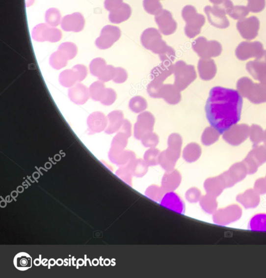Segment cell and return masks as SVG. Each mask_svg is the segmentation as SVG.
Instances as JSON below:
<instances>
[{
	"label": "cell",
	"instance_id": "cb8c5ba5",
	"mask_svg": "<svg viewBox=\"0 0 266 278\" xmlns=\"http://www.w3.org/2000/svg\"><path fill=\"white\" fill-rule=\"evenodd\" d=\"M6 201L8 203H10L12 201V199H11V196H10L9 195H8L6 197Z\"/></svg>",
	"mask_w": 266,
	"mask_h": 278
},
{
	"label": "cell",
	"instance_id": "7c38bea8",
	"mask_svg": "<svg viewBox=\"0 0 266 278\" xmlns=\"http://www.w3.org/2000/svg\"><path fill=\"white\" fill-rule=\"evenodd\" d=\"M142 143L146 147H155L159 143V138L156 134L152 132L146 134L141 139Z\"/></svg>",
	"mask_w": 266,
	"mask_h": 278
},
{
	"label": "cell",
	"instance_id": "7402d4cb",
	"mask_svg": "<svg viewBox=\"0 0 266 278\" xmlns=\"http://www.w3.org/2000/svg\"><path fill=\"white\" fill-rule=\"evenodd\" d=\"M92 264H93L94 266H98L99 264V261L97 259H94L93 261H92Z\"/></svg>",
	"mask_w": 266,
	"mask_h": 278
},
{
	"label": "cell",
	"instance_id": "277c9868",
	"mask_svg": "<svg viewBox=\"0 0 266 278\" xmlns=\"http://www.w3.org/2000/svg\"><path fill=\"white\" fill-rule=\"evenodd\" d=\"M242 210L238 205H230L226 209L219 210L214 218L216 222L222 225H227L235 222L241 218Z\"/></svg>",
	"mask_w": 266,
	"mask_h": 278
},
{
	"label": "cell",
	"instance_id": "9a60e30c",
	"mask_svg": "<svg viewBox=\"0 0 266 278\" xmlns=\"http://www.w3.org/2000/svg\"><path fill=\"white\" fill-rule=\"evenodd\" d=\"M77 264L79 266H83L84 264V261L82 259H79L78 261H77Z\"/></svg>",
	"mask_w": 266,
	"mask_h": 278
},
{
	"label": "cell",
	"instance_id": "8fae6325",
	"mask_svg": "<svg viewBox=\"0 0 266 278\" xmlns=\"http://www.w3.org/2000/svg\"><path fill=\"white\" fill-rule=\"evenodd\" d=\"M131 110L138 113L144 111L147 108V103L144 97L135 96L132 98L130 103Z\"/></svg>",
	"mask_w": 266,
	"mask_h": 278
},
{
	"label": "cell",
	"instance_id": "603a6c76",
	"mask_svg": "<svg viewBox=\"0 0 266 278\" xmlns=\"http://www.w3.org/2000/svg\"><path fill=\"white\" fill-rule=\"evenodd\" d=\"M32 176L35 179H38L40 177V174L38 172H34Z\"/></svg>",
	"mask_w": 266,
	"mask_h": 278
},
{
	"label": "cell",
	"instance_id": "5b68a950",
	"mask_svg": "<svg viewBox=\"0 0 266 278\" xmlns=\"http://www.w3.org/2000/svg\"><path fill=\"white\" fill-rule=\"evenodd\" d=\"M237 200L245 209H254L260 204V195L254 189H249L244 193L239 195Z\"/></svg>",
	"mask_w": 266,
	"mask_h": 278
},
{
	"label": "cell",
	"instance_id": "484cf974",
	"mask_svg": "<svg viewBox=\"0 0 266 278\" xmlns=\"http://www.w3.org/2000/svg\"><path fill=\"white\" fill-rule=\"evenodd\" d=\"M48 261V259H44L42 261V264H43V265L44 266V263H46V262H47Z\"/></svg>",
	"mask_w": 266,
	"mask_h": 278
},
{
	"label": "cell",
	"instance_id": "ffe728a7",
	"mask_svg": "<svg viewBox=\"0 0 266 278\" xmlns=\"http://www.w3.org/2000/svg\"><path fill=\"white\" fill-rule=\"evenodd\" d=\"M7 206V202L5 201V200H2L1 202H0V207L1 208H4L6 207Z\"/></svg>",
	"mask_w": 266,
	"mask_h": 278
},
{
	"label": "cell",
	"instance_id": "52a82bcc",
	"mask_svg": "<svg viewBox=\"0 0 266 278\" xmlns=\"http://www.w3.org/2000/svg\"><path fill=\"white\" fill-rule=\"evenodd\" d=\"M173 72L174 69L170 67L160 66L152 70L151 74V78L152 81L162 83Z\"/></svg>",
	"mask_w": 266,
	"mask_h": 278
},
{
	"label": "cell",
	"instance_id": "3957f363",
	"mask_svg": "<svg viewBox=\"0 0 266 278\" xmlns=\"http://www.w3.org/2000/svg\"><path fill=\"white\" fill-rule=\"evenodd\" d=\"M155 123V117L149 112H144L137 117L134 126V136L141 140L146 134L152 132Z\"/></svg>",
	"mask_w": 266,
	"mask_h": 278
},
{
	"label": "cell",
	"instance_id": "ac0fdd59",
	"mask_svg": "<svg viewBox=\"0 0 266 278\" xmlns=\"http://www.w3.org/2000/svg\"><path fill=\"white\" fill-rule=\"evenodd\" d=\"M42 264V262L39 259H35L34 261V264L35 266H39Z\"/></svg>",
	"mask_w": 266,
	"mask_h": 278
},
{
	"label": "cell",
	"instance_id": "ba28073f",
	"mask_svg": "<svg viewBox=\"0 0 266 278\" xmlns=\"http://www.w3.org/2000/svg\"><path fill=\"white\" fill-rule=\"evenodd\" d=\"M14 264L19 270L26 271L32 267V259L27 253H20L15 256Z\"/></svg>",
	"mask_w": 266,
	"mask_h": 278
},
{
	"label": "cell",
	"instance_id": "4316f807",
	"mask_svg": "<svg viewBox=\"0 0 266 278\" xmlns=\"http://www.w3.org/2000/svg\"></svg>",
	"mask_w": 266,
	"mask_h": 278
},
{
	"label": "cell",
	"instance_id": "5bb4252c",
	"mask_svg": "<svg viewBox=\"0 0 266 278\" xmlns=\"http://www.w3.org/2000/svg\"><path fill=\"white\" fill-rule=\"evenodd\" d=\"M255 191L259 195L266 194V178H259L256 181L254 184Z\"/></svg>",
	"mask_w": 266,
	"mask_h": 278
},
{
	"label": "cell",
	"instance_id": "e0dca14e",
	"mask_svg": "<svg viewBox=\"0 0 266 278\" xmlns=\"http://www.w3.org/2000/svg\"><path fill=\"white\" fill-rule=\"evenodd\" d=\"M56 264H57L58 266H61L64 264V261L63 259H58L57 260H56Z\"/></svg>",
	"mask_w": 266,
	"mask_h": 278
},
{
	"label": "cell",
	"instance_id": "d4e9b609",
	"mask_svg": "<svg viewBox=\"0 0 266 278\" xmlns=\"http://www.w3.org/2000/svg\"><path fill=\"white\" fill-rule=\"evenodd\" d=\"M104 264L106 265V266H108L109 264V261L108 259H106L104 261Z\"/></svg>",
	"mask_w": 266,
	"mask_h": 278
},
{
	"label": "cell",
	"instance_id": "2e32d148",
	"mask_svg": "<svg viewBox=\"0 0 266 278\" xmlns=\"http://www.w3.org/2000/svg\"><path fill=\"white\" fill-rule=\"evenodd\" d=\"M18 195H19V193L17 191H13L11 193V197L14 199V200H16V199H15V198H17L18 196Z\"/></svg>",
	"mask_w": 266,
	"mask_h": 278
},
{
	"label": "cell",
	"instance_id": "4fadbf2b",
	"mask_svg": "<svg viewBox=\"0 0 266 278\" xmlns=\"http://www.w3.org/2000/svg\"><path fill=\"white\" fill-rule=\"evenodd\" d=\"M163 84L155 81H152L147 87V91L153 98H160V90Z\"/></svg>",
	"mask_w": 266,
	"mask_h": 278
},
{
	"label": "cell",
	"instance_id": "8992f818",
	"mask_svg": "<svg viewBox=\"0 0 266 278\" xmlns=\"http://www.w3.org/2000/svg\"><path fill=\"white\" fill-rule=\"evenodd\" d=\"M160 98L164 99L168 104L176 105L181 100L180 91L175 85H163L160 90Z\"/></svg>",
	"mask_w": 266,
	"mask_h": 278
},
{
	"label": "cell",
	"instance_id": "6da1fadb",
	"mask_svg": "<svg viewBox=\"0 0 266 278\" xmlns=\"http://www.w3.org/2000/svg\"><path fill=\"white\" fill-rule=\"evenodd\" d=\"M242 107L243 98L238 91L213 87L205 108L207 119L214 130L222 135L239 122Z\"/></svg>",
	"mask_w": 266,
	"mask_h": 278
},
{
	"label": "cell",
	"instance_id": "9c48e42d",
	"mask_svg": "<svg viewBox=\"0 0 266 278\" xmlns=\"http://www.w3.org/2000/svg\"><path fill=\"white\" fill-rule=\"evenodd\" d=\"M249 228L253 231H266V214L255 215L250 221Z\"/></svg>",
	"mask_w": 266,
	"mask_h": 278
},
{
	"label": "cell",
	"instance_id": "30bf717a",
	"mask_svg": "<svg viewBox=\"0 0 266 278\" xmlns=\"http://www.w3.org/2000/svg\"><path fill=\"white\" fill-rule=\"evenodd\" d=\"M228 173L235 183H237L246 177L248 171L245 167L239 166L233 167Z\"/></svg>",
	"mask_w": 266,
	"mask_h": 278
},
{
	"label": "cell",
	"instance_id": "44dd1931",
	"mask_svg": "<svg viewBox=\"0 0 266 278\" xmlns=\"http://www.w3.org/2000/svg\"><path fill=\"white\" fill-rule=\"evenodd\" d=\"M17 191L19 193V194H22L24 192V188L22 186H19L17 189Z\"/></svg>",
	"mask_w": 266,
	"mask_h": 278
},
{
	"label": "cell",
	"instance_id": "7a4b0ae2",
	"mask_svg": "<svg viewBox=\"0 0 266 278\" xmlns=\"http://www.w3.org/2000/svg\"><path fill=\"white\" fill-rule=\"evenodd\" d=\"M174 73L175 76L174 85L180 91L186 89L197 78L196 70L191 65L181 66L177 64Z\"/></svg>",
	"mask_w": 266,
	"mask_h": 278
},
{
	"label": "cell",
	"instance_id": "d6986e66",
	"mask_svg": "<svg viewBox=\"0 0 266 278\" xmlns=\"http://www.w3.org/2000/svg\"><path fill=\"white\" fill-rule=\"evenodd\" d=\"M49 262L51 266H54L56 264V260L54 259H50Z\"/></svg>",
	"mask_w": 266,
	"mask_h": 278
}]
</instances>
